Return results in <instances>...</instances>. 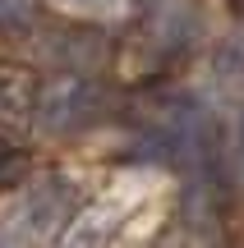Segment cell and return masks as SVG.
Masks as SVG:
<instances>
[{
	"label": "cell",
	"instance_id": "1",
	"mask_svg": "<svg viewBox=\"0 0 244 248\" xmlns=\"http://www.w3.org/2000/svg\"><path fill=\"white\" fill-rule=\"evenodd\" d=\"M92 101H97V92L83 78L69 74V78H55L51 88L37 97V110H42V120L51 124V129H79V124L92 115Z\"/></svg>",
	"mask_w": 244,
	"mask_h": 248
},
{
	"label": "cell",
	"instance_id": "2",
	"mask_svg": "<svg viewBox=\"0 0 244 248\" xmlns=\"http://www.w3.org/2000/svg\"><path fill=\"white\" fill-rule=\"evenodd\" d=\"M33 101H37V92H33L28 78H18V74H5V78H0V115H5V120L28 115Z\"/></svg>",
	"mask_w": 244,
	"mask_h": 248
},
{
	"label": "cell",
	"instance_id": "3",
	"mask_svg": "<svg viewBox=\"0 0 244 248\" xmlns=\"http://www.w3.org/2000/svg\"><path fill=\"white\" fill-rule=\"evenodd\" d=\"M217 69L230 74V78H235V74H244V37H235V42H226V46L217 51Z\"/></svg>",
	"mask_w": 244,
	"mask_h": 248
},
{
	"label": "cell",
	"instance_id": "4",
	"mask_svg": "<svg viewBox=\"0 0 244 248\" xmlns=\"http://www.w3.org/2000/svg\"><path fill=\"white\" fill-rule=\"evenodd\" d=\"M23 170H28V156H18V152L0 147V188L18 184V179H23Z\"/></svg>",
	"mask_w": 244,
	"mask_h": 248
},
{
	"label": "cell",
	"instance_id": "5",
	"mask_svg": "<svg viewBox=\"0 0 244 248\" xmlns=\"http://www.w3.org/2000/svg\"><path fill=\"white\" fill-rule=\"evenodd\" d=\"M230 5H235V9H244V0H230Z\"/></svg>",
	"mask_w": 244,
	"mask_h": 248
}]
</instances>
